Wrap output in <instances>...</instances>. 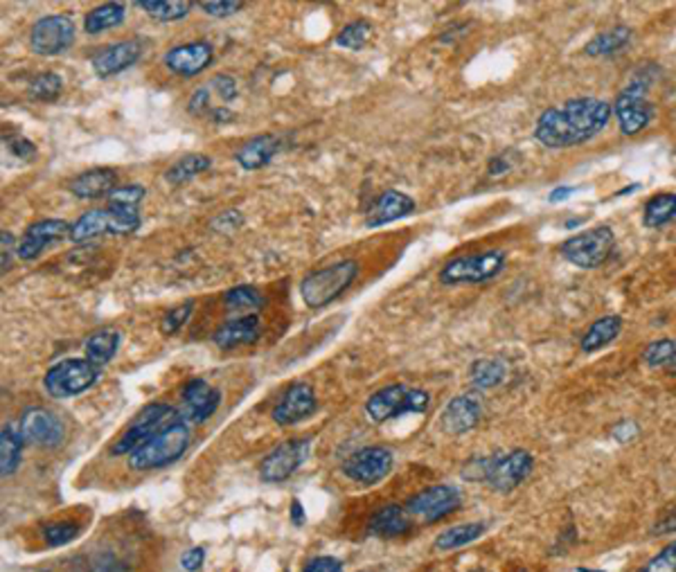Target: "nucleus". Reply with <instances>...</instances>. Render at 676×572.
I'll return each mask as SVG.
<instances>
[{"instance_id":"nucleus-43","label":"nucleus","mask_w":676,"mask_h":572,"mask_svg":"<svg viewBox=\"0 0 676 572\" xmlns=\"http://www.w3.org/2000/svg\"><path fill=\"white\" fill-rule=\"evenodd\" d=\"M192 311H194V300H188V302L179 304V307H174L172 311L165 313L163 320H160V334H163V336H172V334L179 332V329L189 320Z\"/></svg>"},{"instance_id":"nucleus-13","label":"nucleus","mask_w":676,"mask_h":572,"mask_svg":"<svg viewBox=\"0 0 676 572\" xmlns=\"http://www.w3.org/2000/svg\"><path fill=\"white\" fill-rule=\"evenodd\" d=\"M311 438H294L286 442L278 444L269 455L264 457L260 469V478L264 482H285L286 478L294 476L310 453Z\"/></svg>"},{"instance_id":"nucleus-31","label":"nucleus","mask_w":676,"mask_h":572,"mask_svg":"<svg viewBox=\"0 0 676 572\" xmlns=\"http://www.w3.org/2000/svg\"><path fill=\"white\" fill-rule=\"evenodd\" d=\"M629 41H632V29L620 25V28H611L607 32L595 34L593 39L586 44L584 52L589 57H611V54L627 48Z\"/></svg>"},{"instance_id":"nucleus-16","label":"nucleus","mask_w":676,"mask_h":572,"mask_svg":"<svg viewBox=\"0 0 676 572\" xmlns=\"http://www.w3.org/2000/svg\"><path fill=\"white\" fill-rule=\"evenodd\" d=\"M392 453L386 447H366L343 464V473L361 485H377L390 473Z\"/></svg>"},{"instance_id":"nucleus-14","label":"nucleus","mask_w":676,"mask_h":572,"mask_svg":"<svg viewBox=\"0 0 676 572\" xmlns=\"http://www.w3.org/2000/svg\"><path fill=\"white\" fill-rule=\"evenodd\" d=\"M460 503H463V495H460V491L455 487L438 485L413 495L406 503V512L426 520V523H438L439 519L454 514L460 507Z\"/></svg>"},{"instance_id":"nucleus-42","label":"nucleus","mask_w":676,"mask_h":572,"mask_svg":"<svg viewBox=\"0 0 676 572\" xmlns=\"http://www.w3.org/2000/svg\"><path fill=\"white\" fill-rule=\"evenodd\" d=\"M142 198H145V188L142 185H122V188L113 189L111 197H109V207L135 210Z\"/></svg>"},{"instance_id":"nucleus-11","label":"nucleus","mask_w":676,"mask_h":572,"mask_svg":"<svg viewBox=\"0 0 676 572\" xmlns=\"http://www.w3.org/2000/svg\"><path fill=\"white\" fill-rule=\"evenodd\" d=\"M611 109H614V116L618 117L620 131L624 135H636L642 129H648L654 117V106L648 100V84H629L618 93Z\"/></svg>"},{"instance_id":"nucleus-51","label":"nucleus","mask_w":676,"mask_h":572,"mask_svg":"<svg viewBox=\"0 0 676 572\" xmlns=\"http://www.w3.org/2000/svg\"><path fill=\"white\" fill-rule=\"evenodd\" d=\"M203 561H205V550L192 548L183 554V559H181V566H183L188 572H194L203 566Z\"/></svg>"},{"instance_id":"nucleus-32","label":"nucleus","mask_w":676,"mask_h":572,"mask_svg":"<svg viewBox=\"0 0 676 572\" xmlns=\"http://www.w3.org/2000/svg\"><path fill=\"white\" fill-rule=\"evenodd\" d=\"M126 10L122 3H104V5L95 7L86 14L84 19V32L86 34H100L107 32V29L117 28V25L125 23Z\"/></svg>"},{"instance_id":"nucleus-15","label":"nucleus","mask_w":676,"mask_h":572,"mask_svg":"<svg viewBox=\"0 0 676 572\" xmlns=\"http://www.w3.org/2000/svg\"><path fill=\"white\" fill-rule=\"evenodd\" d=\"M19 431L25 444H39V447L54 448L63 442V422L59 415L45 408H28L19 419Z\"/></svg>"},{"instance_id":"nucleus-56","label":"nucleus","mask_w":676,"mask_h":572,"mask_svg":"<svg viewBox=\"0 0 676 572\" xmlns=\"http://www.w3.org/2000/svg\"><path fill=\"white\" fill-rule=\"evenodd\" d=\"M573 192H575V188H557V189H552L551 197H548V201L561 203V201H566V198H568Z\"/></svg>"},{"instance_id":"nucleus-27","label":"nucleus","mask_w":676,"mask_h":572,"mask_svg":"<svg viewBox=\"0 0 676 572\" xmlns=\"http://www.w3.org/2000/svg\"><path fill=\"white\" fill-rule=\"evenodd\" d=\"M367 529H370L372 536L392 539V536H399V534H406L411 529V519H408V512L404 507L386 505L372 516Z\"/></svg>"},{"instance_id":"nucleus-24","label":"nucleus","mask_w":676,"mask_h":572,"mask_svg":"<svg viewBox=\"0 0 676 572\" xmlns=\"http://www.w3.org/2000/svg\"><path fill=\"white\" fill-rule=\"evenodd\" d=\"M117 185V172L111 167H97L88 169V172L79 173L73 183L68 185V189L75 194L77 198L84 201H93V198L111 197V192Z\"/></svg>"},{"instance_id":"nucleus-60","label":"nucleus","mask_w":676,"mask_h":572,"mask_svg":"<svg viewBox=\"0 0 676 572\" xmlns=\"http://www.w3.org/2000/svg\"><path fill=\"white\" fill-rule=\"evenodd\" d=\"M480 572H483V570H480Z\"/></svg>"},{"instance_id":"nucleus-55","label":"nucleus","mask_w":676,"mask_h":572,"mask_svg":"<svg viewBox=\"0 0 676 572\" xmlns=\"http://www.w3.org/2000/svg\"><path fill=\"white\" fill-rule=\"evenodd\" d=\"M232 111H228L226 106H219V109H214L213 111V120L217 122V125H228V122L232 120Z\"/></svg>"},{"instance_id":"nucleus-20","label":"nucleus","mask_w":676,"mask_h":572,"mask_svg":"<svg viewBox=\"0 0 676 572\" xmlns=\"http://www.w3.org/2000/svg\"><path fill=\"white\" fill-rule=\"evenodd\" d=\"M316 408L318 404H316L314 388L310 383H294L273 410V422L280 426H294V423L310 419Z\"/></svg>"},{"instance_id":"nucleus-7","label":"nucleus","mask_w":676,"mask_h":572,"mask_svg":"<svg viewBox=\"0 0 676 572\" xmlns=\"http://www.w3.org/2000/svg\"><path fill=\"white\" fill-rule=\"evenodd\" d=\"M181 417V413H176L172 406L167 404H154L147 406L141 410V415L131 422V426L126 428L125 435L116 442V447L111 448L113 455H125V453H133L135 448L145 447L147 442L160 435L167 426L176 422Z\"/></svg>"},{"instance_id":"nucleus-18","label":"nucleus","mask_w":676,"mask_h":572,"mask_svg":"<svg viewBox=\"0 0 676 572\" xmlns=\"http://www.w3.org/2000/svg\"><path fill=\"white\" fill-rule=\"evenodd\" d=\"M183 410L181 417L188 423H201L213 417L214 410L221 404V392L208 383L205 379H192L183 385Z\"/></svg>"},{"instance_id":"nucleus-10","label":"nucleus","mask_w":676,"mask_h":572,"mask_svg":"<svg viewBox=\"0 0 676 572\" xmlns=\"http://www.w3.org/2000/svg\"><path fill=\"white\" fill-rule=\"evenodd\" d=\"M75 36H77V28L70 16H44L32 25L29 48L41 57H57V54L73 48Z\"/></svg>"},{"instance_id":"nucleus-5","label":"nucleus","mask_w":676,"mask_h":572,"mask_svg":"<svg viewBox=\"0 0 676 572\" xmlns=\"http://www.w3.org/2000/svg\"><path fill=\"white\" fill-rule=\"evenodd\" d=\"M429 392L408 385H388L367 399L366 413L374 423H383L388 419L401 417L408 413H424L429 408Z\"/></svg>"},{"instance_id":"nucleus-23","label":"nucleus","mask_w":676,"mask_h":572,"mask_svg":"<svg viewBox=\"0 0 676 572\" xmlns=\"http://www.w3.org/2000/svg\"><path fill=\"white\" fill-rule=\"evenodd\" d=\"M413 212H415V201L408 194L399 192V189H388V192H383L377 201L372 203L370 212H367L366 226H388V223L408 217Z\"/></svg>"},{"instance_id":"nucleus-3","label":"nucleus","mask_w":676,"mask_h":572,"mask_svg":"<svg viewBox=\"0 0 676 572\" xmlns=\"http://www.w3.org/2000/svg\"><path fill=\"white\" fill-rule=\"evenodd\" d=\"M358 264L354 260L338 262V264L327 266L310 273L300 282V295H302L304 304L310 309L327 307L329 302L343 295L350 289V284L357 279Z\"/></svg>"},{"instance_id":"nucleus-38","label":"nucleus","mask_w":676,"mask_h":572,"mask_svg":"<svg viewBox=\"0 0 676 572\" xmlns=\"http://www.w3.org/2000/svg\"><path fill=\"white\" fill-rule=\"evenodd\" d=\"M503 379H505V366H503V361H496V359H480V361H476L471 366L473 388H496Z\"/></svg>"},{"instance_id":"nucleus-58","label":"nucleus","mask_w":676,"mask_h":572,"mask_svg":"<svg viewBox=\"0 0 676 572\" xmlns=\"http://www.w3.org/2000/svg\"><path fill=\"white\" fill-rule=\"evenodd\" d=\"M638 188H640V185H638V183H633V185H629V188H624V189H620V192H618V197H627V194H629V192H633V189H638Z\"/></svg>"},{"instance_id":"nucleus-35","label":"nucleus","mask_w":676,"mask_h":572,"mask_svg":"<svg viewBox=\"0 0 676 572\" xmlns=\"http://www.w3.org/2000/svg\"><path fill=\"white\" fill-rule=\"evenodd\" d=\"M210 165H213L210 156H203V154L183 156V158L176 160V163L165 172V181H167L169 185H183V183H188L189 178L197 176V173L210 169Z\"/></svg>"},{"instance_id":"nucleus-28","label":"nucleus","mask_w":676,"mask_h":572,"mask_svg":"<svg viewBox=\"0 0 676 572\" xmlns=\"http://www.w3.org/2000/svg\"><path fill=\"white\" fill-rule=\"evenodd\" d=\"M117 347H120V332H116V329L111 327H104L86 338L84 351H86L88 361L101 367L113 361V356L117 354Z\"/></svg>"},{"instance_id":"nucleus-36","label":"nucleus","mask_w":676,"mask_h":572,"mask_svg":"<svg viewBox=\"0 0 676 572\" xmlns=\"http://www.w3.org/2000/svg\"><path fill=\"white\" fill-rule=\"evenodd\" d=\"M138 7H142L151 19L172 23V20L185 19L192 10V3H188V0H141Z\"/></svg>"},{"instance_id":"nucleus-9","label":"nucleus","mask_w":676,"mask_h":572,"mask_svg":"<svg viewBox=\"0 0 676 572\" xmlns=\"http://www.w3.org/2000/svg\"><path fill=\"white\" fill-rule=\"evenodd\" d=\"M616 246L614 230L608 226L591 228L561 244V257L577 269H598L608 260Z\"/></svg>"},{"instance_id":"nucleus-47","label":"nucleus","mask_w":676,"mask_h":572,"mask_svg":"<svg viewBox=\"0 0 676 572\" xmlns=\"http://www.w3.org/2000/svg\"><path fill=\"white\" fill-rule=\"evenodd\" d=\"M210 91H214L221 101H232L237 97V82L230 75H217V77L210 79Z\"/></svg>"},{"instance_id":"nucleus-8","label":"nucleus","mask_w":676,"mask_h":572,"mask_svg":"<svg viewBox=\"0 0 676 572\" xmlns=\"http://www.w3.org/2000/svg\"><path fill=\"white\" fill-rule=\"evenodd\" d=\"M505 250L501 248L485 250L480 255L458 257V260L447 262L445 269L439 270V282L447 284V286L487 282V279L496 278L505 269Z\"/></svg>"},{"instance_id":"nucleus-41","label":"nucleus","mask_w":676,"mask_h":572,"mask_svg":"<svg viewBox=\"0 0 676 572\" xmlns=\"http://www.w3.org/2000/svg\"><path fill=\"white\" fill-rule=\"evenodd\" d=\"M370 34L372 25L367 23V20H352V23L345 25V28L338 32L334 44L348 50H361L363 45L367 44V39H370Z\"/></svg>"},{"instance_id":"nucleus-25","label":"nucleus","mask_w":676,"mask_h":572,"mask_svg":"<svg viewBox=\"0 0 676 572\" xmlns=\"http://www.w3.org/2000/svg\"><path fill=\"white\" fill-rule=\"evenodd\" d=\"M257 336H260V318L253 313V316L235 318L230 323L221 325L213 334V342L219 350H235L239 345H251L257 341Z\"/></svg>"},{"instance_id":"nucleus-57","label":"nucleus","mask_w":676,"mask_h":572,"mask_svg":"<svg viewBox=\"0 0 676 572\" xmlns=\"http://www.w3.org/2000/svg\"><path fill=\"white\" fill-rule=\"evenodd\" d=\"M291 519H294L295 525H302L304 523V510H302V503H300L298 498L291 503Z\"/></svg>"},{"instance_id":"nucleus-30","label":"nucleus","mask_w":676,"mask_h":572,"mask_svg":"<svg viewBox=\"0 0 676 572\" xmlns=\"http://www.w3.org/2000/svg\"><path fill=\"white\" fill-rule=\"evenodd\" d=\"M23 447L25 439L19 428L5 423L3 431H0V473H3V478L12 476L19 469Z\"/></svg>"},{"instance_id":"nucleus-37","label":"nucleus","mask_w":676,"mask_h":572,"mask_svg":"<svg viewBox=\"0 0 676 572\" xmlns=\"http://www.w3.org/2000/svg\"><path fill=\"white\" fill-rule=\"evenodd\" d=\"M642 363L652 370L658 367H667V370H674L676 367V341L672 338H661V341H654L652 345L645 347L642 351Z\"/></svg>"},{"instance_id":"nucleus-48","label":"nucleus","mask_w":676,"mask_h":572,"mask_svg":"<svg viewBox=\"0 0 676 572\" xmlns=\"http://www.w3.org/2000/svg\"><path fill=\"white\" fill-rule=\"evenodd\" d=\"M7 149L20 160H32L36 156V147L28 138H7Z\"/></svg>"},{"instance_id":"nucleus-19","label":"nucleus","mask_w":676,"mask_h":572,"mask_svg":"<svg viewBox=\"0 0 676 572\" xmlns=\"http://www.w3.org/2000/svg\"><path fill=\"white\" fill-rule=\"evenodd\" d=\"M66 235H70V226L61 219H45V222L34 223L25 230L23 239L16 246V255L25 262L36 260V257L44 255V250H48L50 246L57 244Z\"/></svg>"},{"instance_id":"nucleus-39","label":"nucleus","mask_w":676,"mask_h":572,"mask_svg":"<svg viewBox=\"0 0 676 572\" xmlns=\"http://www.w3.org/2000/svg\"><path fill=\"white\" fill-rule=\"evenodd\" d=\"M226 307L230 311H257L264 307V298L253 286H235L226 294Z\"/></svg>"},{"instance_id":"nucleus-45","label":"nucleus","mask_w":676,"mask_h":572,"mask_svg":"<svg viewBox=\"0 0 676 572\" xmlns=\"http://www.w3.org/2000/svg\"><path fill=\"white\" fill-rule=\"evenodd\" d=\"M640 572H676V541L667 544Z\"/></svg>"},{"instance_id":"nucleus-52","label":"nucleus","mask_w":676,"mask_h":572,"mask_svg":"<svg viewBox=\"0 0 676 572\" xmlns=\"http://www.w3.org/2000/svg\"><path fill=\"white\" fill-rule=\"evenodd\" d=\"M512 165H514V163H512V160H507V156H505V154L494 156V158L489 160L487 172H489V176H503V173L510 172V169H512Z\"/></svg>"},{"instance_id":"nucleus-26","label":"nucleus","mask_w":676,"mask_h":572,"mask_svg":"<svg viewBox=\"0 0 676 572\" xmlns=\"http://www.w3.org/2000/svg\"><path fill=\"white\" fill-rule=\"evenodd\" d=\"M278 151H280V140H278L276 135L264 133L248 140L246 145L237 151L235 158L237 163H239V167H244L246 172H255V169L266 167Z\"/></svg>"},{"instance_id":"nucleus-44","label":"nucleus","mask_w":676,"mask_h":572,"mask_svg":"<svg viewBox=\"0 0 676 572\" xmlns=\"http://www.w3.org/2000/svg\"><path fill=\"white\" fill-rule=\"evenodd\" d=\"M79 534V525L75 523H50L44 528V539L45 544L59 548V545H66L75 539Z\"/></svg>"},{"instance_id":"nucleus-46","label":"nucleus","mask_w":676,"mask_h":572,"mask_svg":"<svg viewBox=\"0 0 676 572\" xmlns=\"http://www.w3.org/2000/svg\"><path fill=\"white\" fill-rule=\"evenodd\" d=\"M198 7H201L205 14L214 16V19H226V16H232L242 10L244 3H237V0H226V3H221V0H208V3H198Z\"/></svg>"},{"instance_id":"nucleus-22","label":"nucleus","mask_w":676,"mask_h":572,"mask_svg":"<svg viewBox=\"0 0 676 572\" xmlns=\"http://www.w3.org/2000/svg\"><path fill=\"white\" fill-rule=\"evenodd\" d=\"M141 41H120V44L109 45V48H104L101 52H97L95 57H93V70H95L97 77H113V75L122 73V70H126V68L141 61Z\"/></svg>"},{"instance_id":"nucleus-40","label":"nucleus","mask_w":676,"mask_h":572,"mask_svg":"<svg viewBox=\"0 0 676 572\" xmlns=\"http://www.w3.org/2000/svg\"><path fill=\"white\" fill-rule=\"evenodd\" d=\"M63 79L57 73H41L29 82V97L39 101H52L61 95Z\"/></svg>"},{"instance_id":"nucleus-17","label":"nucleus","mask_w":676,"mask_h":572,"mask_svg":"<svg viewBox=\"0 0 676 572\" xmlns=\"http://www.w3.org/2000/svg\"><path fill=\"white\" fill-rule=\"evenodd\" d=\"M480 415H483L480 397L476 392H464V395L454 397L445 406L439 415V428L447 435H464L480 422Z\"/></svg>"},{"instance_id":"nucleus-29","label":"nucleus","mask_w":676,"mask_h":572,"mask_svg":"<svg viewBox=\"0 0 676 572\" xmlns=\"http://www.w3.org/2000/svg\"><path fill=\"white\" fill-rule=\"evenodd\" d=\"M620 332H623V318L620 316L598 318L589 327V332L584 334V338H582V351L593 354V351L602 350L608 342H614Z\"/></svg>"},{"instance_id":"nucleus-6","label":"nucleus","mask_w":676,"mask_h":572,"mask_svg":"<svg viewBox=\"0 0 676 572\" xmlns=\"http://www.w3.org/2000/svg\"><path fill=\"white\" fill-rule=\"evenodd\" d=\"M100 375L101 367L88 359H66L48 370L44 379L45 392L54 399H70L93 388L100 381Z\"/></svg>"},{"instance_id":"nucleus-50","label":"nucleus","mask_w":676,"mask_h":572,"mask_svg":"<svg viewBox=\"0 0 676 572\" xmlns=\"http://www.w3.org/2000/svg\"><path fill=\"white\" fill-rule=\"evenodd\" d=\"M210 86L205 84L203 88H198L197 93L192 95V100H189V111L194 113V116H198V113L203 111H208V101H210Z\"/></svg>"},{"instance_id":"nucleus-49","label":"nucleus","mask_w":676,"mask_h":572,"mask_svg":"<svg viewBox=\"0 0 676 572\" xmlns=\"http://www.w3.org/2000/svg\"><path fill=\"white\" fill-rule=\"evenodd\" d=\"M343 570V563L334 557H316L311 559L302 572H341Z\"/></svg>"},{"instance_id":"nucleus-2","label":"nucleus","mask_w":676,"mask_h":572,"mask_svg":"<svg viewBox=\"0 0 676 572\" xmlns=\"http://www.w3.org/2000/svg\"><path fill=\"white\" fill-rule=\"evenodd\" d=\"M189 439H192L189 423L183 417H179L172 426L165 428L163 433L156 435L151 442H147L145 447L135 448L131 453L129 469H133V471H151V469L174 464L188 451Z\"/></svg>"},{"instance_id":"nucleus-54","label":"nucleus","mask_w":676,"mask_h":572,"mask_svg":"<svg viewBox=\"0 0 676 572\" xmlns=\"http://www.w3.org/2000/svg\"><path fill=\"white\" fill-rule=\"evenodd\" d=\"M3 273H7L12 266V248H14V237L10 235V232H3Z\"/></svg>"},{"instance_id":"nucleus-59","label":"nucleus","mask_w":676,"mask_h":572,"mask_svg":"<svg viewBox=\"0 0 676 572\" xmlns=\"http://www.w3.org/2000/svg\"><path fill=\"white\" fill-rule=\"evenodd\" d=\"M580 572H602V570H584V568H580Z\"/></svg>"},{"instance_id":"nucleus-12","label":"nucleus","mask_w":676,"mask_h":572,"mask_svg":"<svg viewBox=\"0 0 676 572\" xmlns=\"http://www.w3.org/2000/svg\"><path fill=\"white\" fill-rule=\"evenodd\" d=\"M532 467H535V457L523 448L507 453V455L485 457L483 480L496 491H512L530 476Z\"/></svg>"},{"instance_id":"nucleus-1","label":"nucleus","mask_w":676,"mask_h":572,"mask_svg":"<svg viewBox=\"0 0 676 572\" xmlns=\"http://www.w3.org/2000/svg\"><path fill=\"white\" fill-rule=\"evenodd\" d=\"M614 116L611 104L598 97H577L541 113L535 126V138L548 149H568L589 142L607 129Z\"/></svg>"},{"instance_id":"nucleus-4","label":"nucleus","mask_w":676,"mask_h":572,"mask_svg":"<svg viewBox=\"0 0 676 572\" xmlns=\"http://www.w3.org/2000/svg\"><path fill=\"white\" fill-rule=\"evenodd\" d=\"M141 228L138 210H120V207H100L91 210L70 226V241L82 244L101 235H131Z\"/></svg>"},{"instance_id":"nucleus-53","label":"nucleus","mask_w":676,"mask_h":572,"mask_svg":"<svg viewBox=\"0 0 676 572\" xmlns=\"http://www.w3.org/2000/svg\"><path fill=\"white\" fill-rule=\"evenodd\" d=\"M638 435V426L633 422H624V423H618V426L614 428V438L618 439V442H629V439H633Z\"/></svg>"},{"instance_id":"nucleus-33","label":"nucleus","mask_w":676,"mask_h":572,"mask_svg":"<svg viewBox=\"0 0 676 572\" xmlns=\"http://www.w3.org/2000/svg\"><path fill=\"white\" fill-rule=\"evenodd\" d=\"M676 219V194L665 192L652 197L645 203V210H642V223L648 228H661L667 226L670 222Z\"/></svg>"},{"instance_id":"nucleus-34","label":"nucleus","mask_w":676,"mask_h":572,"mask_svg":"<svg viewBox=\"0 0 676 572\" xmlns=\"http://www.w3.org/2000/svg\"><path fill=\"white\" fill-rule=\"evenodd\" d=\"M485 532V523H463V525H454V528L445 529V532L439 534L438 539H435V550H455L463 548V545L473 544V541H479Z\"/></svg>"},{"instance_id":"nucleus-21","label":"nucleus","mask_w":676,"mask_h":572,"mask_svg":"<svg viewBox=\"0 0 676 572\" xmlns=\"http://www.w3.org/2000/svg\"><path fill=\"white\" fill-rule=\"evenodd\" d=\"M165 66L179 77H197L205 68L213 63V45L205 41H194V44L176 45L165 54Z\"/></svg>"}]
</instances>
